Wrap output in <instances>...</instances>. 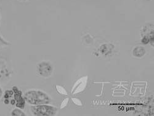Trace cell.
Here are the masks:
<instances>
[{
    "instance_id": "1",
    "label": "cell",
    "mask_w": 154,
    "mask_h": 116,
    "mask_svg": "<svg viewBox=\"0 0 154 116\" xmlns=\"http://www.w3.org/2000/svg\"><path fill=\"white\" fill-rule=\"evenodd\" d=\"M23 98L25 101L32 105H46L51 102L49 96L40 90H29L25 93Z\"/></svg>"
},
{
    "instance_id": "2",
    "label": "cell",
    "mask_w": 154,
    "mask_h": 116,
    "mask_svg": "<svg viewBox=\"0 0 154 116\" xmlns=\"http://www.w3.org/2000/svg\"><path fill=\"white\" fill-rule=\"evenodd\" d=\"M32 113L34 115H54L57 111L56 108L46 105H35L30 108Z\"/></svg>"
},
{
    "instance_id": "3",
    "label": "cell",
    "mask_w": 154,
    "mask_h": 116,
    "mask_svg": "<svg viewBox=\"0 0 154 116\" xmlns=\"http://www.w3.org/2000/svg\"><path fill=\"white\" fill-rule=\"evenodd\" d=\"M37 72L39 75L43 77H49L53 72L52 65L48 62H42L38 64Z\"/></svg>"
},
{
    "instance_id": "4",
    "label": "cell",
    "mask_w": 154,
    "mask_h": 116,
    "mask_svg": "<svg viewBox=\"0 0 154 116\" xmlns=\"http://www.w3.org/2000/svg\"><path fill=\"white\" fill-rule=\"evenodd\" d=\"M12 91H13L14 99L16 101V106L21 109L25 108V100L23 97H22V93L20 90L16 86H14L12 87Z\"/></svg>"
},
{
    "instance_id": "5",
    "label": "cell",
    "mask_w": 154,
    "mask_h": 116,
    "mask_svg": "<svg viewBox=\"0 0 154 116\" xmlns=\"http://www.w3.org/2000/svg\"><path fill=\"white\" fill-rule=\"evenodd\" d=\"M88 80V77H83L81 79L77 80L72 89V94L74 95L79 93L86 88Z\"/></svg>"
},
{
    "instance_id": "6",
    "label": "cell",
    "mask_w": 154,
    "mask_h": 116,
    "mask_svg": "<svg viewBox=\"0 0 154 116\" xmlns=\"http://www.w3.org/2000/svg\"><path fill=\"white\" fill-rule=\"evenodd\" d=\"M133 54L134 56L140 58L146 54V50L144 48L137 46L133 49Z\"/></svg>"
},
{
    "instance_id": "7",
    "label": "cell",
    "mask_w": 154,
    "mask_h": 116,
    "mask_svg": "<svg viewBox=\"0 0 154 116\" xmlns=\"http://www.w3.org/2000/svg\"><path fill=\"white\" fill-rule=\"evenodd\" d=\"M11 114L12 116H25V115H25V114L21 110V109L18 108L12 110Z\"/></svg>"
},
{
    "instance_id": "8",
    "label": "cell",
    "mask_w": 154,
    "mask_h": 116,
    "mask_svg": "<svg viewBox=\"0 0 154 116\" xmlns=\"http://www.w3.org/2000/svg\"><path fill=\"white\" fill-rule=\"evenodd\" d=\"M13 91L12 90H6L5 95H4V98H5V103L6 105H8L9 102V98H11L12 95H13Z\"/></svg>"
},
{
    "instance_id": "9",
    "label": "cell",
    "mask_w": 154,
    "mask_h": 116,
    "mask_svg": "<svg viewBox=\"0 0 154 116\" xmlns=\"http://www.w3.org/2000/svg\"><path fill=\"white\" fill-rule=\"evenodd\" d=\"M56 90L59 93H60L62 95H67L66 89L64 88L63 86H60V85H56Z\"/></svg>"
},
{
    "instance_id": "10",
    "label": "cell",
    "mask_w": 154,
    "mask_h": 116,
    "mask_svg": "<svg viewBox=\"0 0 154 116\" xmlns=\"http://www.w3.org/2000/svg\"><path fill=\"white\" fill-rule=\"evenodd\" d=\"M10 43L8 42L6 40H5L4 38L0 35V45L1 46H8L9 45Z\"/></svg>"
},
{
    "instance_id": "11",
    "label": "cell",
    "mask_w": 154,
    "mask_h": 116,
    "mask_svg": "<svg viewBox=\"0 0 154 116\" xmlns=\"http://www.w3.org/2000/svg\"><path fill=\"white\" fill-rule=\"evenodd\" d=\"M68 102H69V98H66V99H64L62 101V103H61L60 108H61V109H63V108H64L65 107H66L67 105V104H68Z\"/></svg>"
},
{
    "instance_id": "12",
    "label": "cell",
    "mask_w": 154,
    "mask_h": 116,
    "mask_svg": "<svg viewBox=\"0 0 154 116\" xmlns=\"http://www.w3.org/2000/svg\"><path fill=\"white\" fill-rule=\"evenodd\" d=\"M72 101L75 103L76 105L80 106H82V102H81V101L80 99H77V98H72Z\"/></svg>"
},
{
    "instance_id": "13",
    "label": "cell",
    "mask_w": 154,
    "mask_h": 116,
    "mask_svg": "<svg viewBox=\"0 0 154 116\" xmlns=\"http://www.w3.org/2000/svg\"><path fill=\"white\" fill-rule=\"evenodd\" d=\"M3 89L2 88V87L0 86V99H2V96H3Z\"/></svg>"
},
{
    "instance_id": "14",
    "label": "cell",
    "mask_w": 154,
    "mask_h": 116,
    "mask_svg": "<svg viewBox=\"0 0 154 116\" xmlns=\"http://www.w3.org/2000/svg\"><path fill=\"white\" fill-rule=\"evenodd\" d=\"M19 1H20V2H25V1H27V0H19Z\"/></svg>"
}]
</instances>
